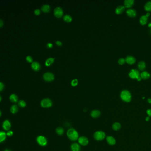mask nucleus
I'll return each mask as SVG.
<instances>
[{"label": "nucleus", "mask_w": 151, "mask_h": 151, "mask_svg": "<svg viewBox=\"0 0 151 151\" xmlns=\"http://www.w3.org/2000/svg\"><path fill=\"white\" fill-rule=\"evenodd\" d=\"M50 9V6L48 4H44L41 7V10L43 12L47 13L48 12Z\"/></svg>", "instance_id": "nucleus-25"}, {"label": "nucleus", "mask_w": 151, "mask_h": 151, "mask_svg": "<svg viewBox=\"0 0 151 151\" xmlns=\"http://www.w3.org/2000/svg\"><path fill=\"white\" fill-rule=\"evenodd\" d=\"M146 16H147V17H148V16H150V13H149V12H148L147 13H146Z\"/></svg>", "instance_id": "nucleus-44"}, {"label": "nucleus", "mask_w": 151, "mask_h": 151, "mask_svg": "<svg viewBox=\"0 0 151 151\" xmlns=\"http://www.w3.org/2000/svg\"><path fill=\"white\" fill-rule=\"evenodd\" d=\"M140 75L139 71L136 69H132L129 73V76L131 78L136 79L138 81L141 80V77Z\"/></svg>", "instance_id": "nucleus-4"}, {"label": "nucleus", "mask_w": 151, "mask_h": 151, "mask_svg": "<svg viewBox=\"0 0 151 151\" xmlns=\"http://www.w3.org/2000/svg\"><path fill=\"white\" fill-rule=\"evenodd\" d=\"M2 127L4 130H6V131H9L11 127V123L8 120H5L3 123Z\"/></svg>", "instance_id": "nucleus-12"}, {"label": "nucleus", "mask_w": 151, "mask_h": 151, "mask_svg": "<svg viewBox=\"0 0 151 151\" xmlns=\"http://www.w3.org/2000/svg\"><path fill=\"white\" fill-rule=\"evenodd\" d=\"M67 135L68 137L72 141H75L79 138V135L77 131L73 128H71L68 130Z\"/></svg>", "instance_id": "nucleus-1"}, {"label": "nucleus", "mask_w": 151, "mask_h": 151, "mask_svg": "<svg viewBox=\"0 0 151 151\" xmlns=\"http://www.w3.org/2000/svg\"><path fill=\"white\" fill-rule=\"evenodd\" d=\"M148 17L146 15L142 16L140 19V22L142 25H145L146 24L148 21Z\"/></svg>", "instance_id": "nucleus-19"}, {"label": "nucleus", "mask_w": 151, "mask_h": 151, "mask_svg": "<svg viewBox=\"0 0 151 151\" xmlns=\"http://www.w3.org/2000/svg\"><path fill=\"white\" fill-rule=\"evenodd\" d=\"M10 99L13 102H16L18 101V97L15 94H12L10 96Z\"/></svg>", "instance_id": "nucleus-27"}, {"label": "nucleus", "mask_w": 151, "mask_h": 151, "mask_svg": "<svg viewBox=\"0 0 151 151\" xmlns=\"http://www.w3.org/2000/svg\"><path fill=\"white\" fill-rule=\"evenodd\" d=\"M125 62L129 64H133L136 62L135 58L131 55L127 56L125 58Z\"/></svg>", "instance_id": "nucleus-13"}, {"label": "nucleus", "mask_w": 151, "mask_h": 151, "mask_svg": "<svg viewBox=\"0 0 151 151\" xmlns=\"http://www.w3.org/2000/svg\"><path fill=\"white\" fill-rule=\"evenodd\" d=\"M54 58H49L46 60L45 65L47 66H50L54 62Z\"/></svg>", "instance_id": "nucleus-29"}, {"label": "nucleus", "mask_w": 151, "mask_h": 151, "mask_svg": "<svg viewBox=\"0 0 151 151\" xmlns=\"http://www.w3.org/2000/svg\"><path fill=\"white\" fill-rule=\"evenodd\" d=\"M138 67L139 69L141 71H143L145 69L146 67V64L145 62L142 61L139 62L138 64Z\"/></svg>", "instance_id": "nucleus-24"}, {"label": "nucleus", "mask_w": 151, "mask_h": 151, "mask_svg": "<svg viewBox=\"0 0 151 151\" xmlns=\"http://www.w3.org/2000/svg\"><path fill=\"white\" fill-rule=\"evenodd\" d=\"M126 13L131 17H134L136 15V12L134 9H129L126 11Z\"/></svg>", "instance_id": "nucleus-14"}, {"label": "nucleus", "mask_w": 151, "mask_h": 151, "mask_svg": "<svg viewBox=\"0 0 151 151\" xmlns=\"http://www.w3.org/2000/svg\"><path fill=\"white\" fill-rule=\"evenodd\" d=\"M18 106L21 108H24L26 106V102L24 100H20L18 102Z\"/></svg>", "instance_id": "nucleus-31"}, {"label": "nucleus", "mask_w": 151, "mask_h": 151, "mask_svg": "<svg viewBox=\"0 0 151 151\" xmlns=\"http://www.w3.org/2000/svg\"><path fill=\"white\" fill-rule=\"evenodd\" d=\"M43 78L45 81H51L54 79V76L51 72H46L44 74Z\"/></svg>", "instance_id": "nucleus-7"}, {"label": "nucleus", "mask_w": 151, "mask_h": 151, "mask_svg": "<svg viewBox=\"0 0 151 151\" xmlns=\"http://www.w3.org/2000/svg\"><path fill=\"white\" fill-rule=\"evenodd\" d=\"M10 110L13 114H15L18 111V107L16 105H14L11 107Z\"/></svg>", "instance_id": "nucleus-23"}, {"label": "nucleus", "mask_w": 151, "mask_h": 151, "mask_svg": "<svg viewBox=\"0 0 151 151\" xmlns=\"http://www.w3.org/2000/svg\"><path fill=\"white\" fill-rule=\"evenodd\" d=\"M63 19L65 21L69 22H71L72 20V17L70 15L67 14V15H65L63 17Z\"/></svg>", "instance_id": "nucleus-30"}, {"label": "nucleus", "mask_w": 151, "mask_h": 151, "mask_svg": "<svg viewBox=\"0 0 151 151\" xmlns=\"http://www.w3.org/2000/svg\"><path fill=\"white\" fill-rule=\"evenodd\" d=\"M78 141L79 144L83 146H86L89 144L88 139L84 136H81L78 139Z\"/></svg>", "instance_id": "nucleus-8"}, {"label": "nucleus", "mask_w": 151, "mask_h": 151, "mask_svg": "<svg viewBox=\"0 0 151 151\" xmlns=\"http://www.w3.org/2000/svg\"><path fill=\"white\" fill-rule=\"evenodd\" d=\"M4 89V84L2 82L0 83V91H2Z\"/></svg>", "instance_id": "nucleus-38"}, {"label": "nucleus", "mask_w": 151, "mask_h": 151, "mask_svg": "<svg viewBox=\"0 0 151 151\" xmlns=\"http://www.w3.org/2000/svg\"><path fill=\"white\" fill-rule=\"evenodd\" d=\"M149 120H150V117H149L148 116V117H146V118H145V121H146L148 122Z\"/></svg>", "instance_id": "nucleus-42"}, {"label": "nucleus", "mask_w": 151, "mask_h": 151, "mask_svg": "<svg viewBox=\"0 0 151 151\" xmlns=\"http://www.w3.org/2000/svg\"><path fill=\"white\" fill-rule=\"evenodd\" d=\"M64 129L61 127H58L56 129V132L58 135H62L64 133Z\"/></svg>", "instance_id": "nucleus-28"}, {"label": "nucleus", "mask_w": 151, "mask_h": 151, "mask_svg": "<svg viewBox=\"0 0 151 151\" xmlns=\"http://www.w3.org/2000/svg\"><path fill=\"white\" fill-rule=\"evenodd\" d=\"M146 113L148 114V116L151 117V109H148L146 111Z\"/></svg>", "instance_id": "nucleus-36"}, {"label": "nucleus", "mask_w": 151, "mask_h": 151, "mask_svg": "<svg viewBox=\"0 0 151 151\" xmlns=\"http://www.w3.org/2000/svg\"><path fill=\"white\" fill-rule=\"evenodd\" d=\"M34 13H35V14L38 15H39L40 13V11L39 9H36V10H35Z\"/></svg>", "instance_id": "nucleus-37"}, {"label": "nucleus", "mask_w": 151, "mask_h": 151, "mask_svg": "<svg viewBox=\"0 0 151 151\" xmlns=\"http://www.w3.org/2000/svg\"><path fill=\"white\" fill-rule=\"evenodd\" d=\"M40 104L43 108H48L52 106V102L51 100L49 98H44L41 101Z\"/></svg>", "instance_id": "nucleus-5"}, {"label": "nucleus", "mask_w": 151, "mask_h": 151, "mask_svg": "<svg viewBox=\"0 0 151 151\" xmlns=\"http://www.w3.org/2000/svg\"><path fill=\"white\" fill-rule=\"evenodd\" d=\"M56 44L57 45H58V46H61V45L62 44V42H61V41H57L56 42Z\"/></svg>", "instance_id": "nucleus-39"}, {"label": "nucleus", "mask_w": 151, "mask_h": 151, "mask_svg": "<svg viewBox=\"0 0 151 151\" xmlns=\"http://www.w3.org/2000/svg\"><path fill=\"white\" fill-rule=\"evenodd\" d=\"M71 85L73 86H76L78 84L77 79H73V80H72V81H71Z\"/></svg>", "instance_id": "nucleus-33"}, {"label": "nucleus", "mask_w": 151, "mask_h": 151, "mask_svg": "<svg viewBox=\"0 0 151 151\" xmlns=\"http://www.w3.org/2000/svg\"><path fill=\"white\" fill-rule=\"evenodd\" d=\"M71 151H80V146L77 143H73L71 145Z\"/></svg>", "instance_id": "nucleus-16"}, {"label": "nucleus", "mask_w": 151, "mask_h": 151, "mask_svg": "<svg viewBox=\"0 0 151 151\" xmlns=\"http://www.w3.org/2000/svg\"><path fill=\"white\" fill-rule=\"evenodd\" d=\"M54 13L55 16L57 17H60L63 15V10L60 7L55 8L54 10Z\"/></svg>", "instance_id": "nucleus-10"}, {"label": "nucleus", "mask_w": 151, "mask_h": 151, "mask_svg": "<svg viewBox=\"0 0 151 151\" xmlns=\"http://www.w3.org/2000/svg\"><path fill=\"white\" fill-rule=\"evenodd\" d=\"M148 26L149 27H151V22L149 24H148Z\"/></svg>", "instance_id": "nucleus-45"}, {"label": "nucleus", "mask_w": 151, "mask_h": 151, "mask_svg": "<svg viewBox=\"0 0 151 151\" xmlns=\"http://www.w3.org/2000/svg\"><path fill=\"white\" fill-rule=\"evenodd\" d=\"M31 66L32 69L35 71H38L40 68V65L37 62H33Z\"/></svg>", "instance_id": "nucleus-20"}, {"label": "nucleus", "mask_w": 151, "mask_h": 151, "mask_svg": "<svg viewBox=\"0 0 151 151\" xmlns=\"http://www.w3.org/2000/svg\"><path fill=\"white\" fill-rule=\"evenodd\" d=\"M3 21L2 20V19H0V27H2V26L3 25Z\"/></svg>", "instance_id": "nucleus-41"}, {"label": "nucleus", "mask_w": 151, "mask_h": 151, "mask_svg": "<svg viewBox=\"0 0 151 151\" xmlns=\"http://www.w3.org/2000/svg\"><path fill=\"white\" fill-rule=\"evenodd\" d=\"M52 44L51 43H48V44H47V46L48 47V48H52Z\"/></svg>", "instance_id": "nucleus-40"}, {"label": "nucleus", "mask_w": 151, "mask_h": 151, "mask_svg": "<svg viewBox=\"0 0 151 151\" xmlns=\"http://www.w3.org/2000/svg\"><path fill=\"white\" fill-rule=\"evenodd\" d=\"M121 124L118 122H114L112 126V129L115 131H119V130L121 128Z\"/></svg>", "instance_id": "nucleus-17"}, {"label": "nucleus", "mask_w": 151, "mask_h": 151, "mask_svg": "<svg viewBox=\"0 0 151 151\" xmlns=\"http://www.w3.org/2000/svg\"><path fill=\"white\" fill-rule=\"evenodd\" d=\"M4 151H11V150H9V149H5V150Z\"/></svg>", "instance_id": "nucleus-46"}, {"label": "nucleus", "mask_w": 151, "mask_h": 151, "mask_svg": "<svg viewBox=\"0 0 151 151\" xmlns=\"http://www.w3.org/2000/svg\"><path fill=\"white\" fill-rule=\"evenodd\" d=\"M120 97L123 101L127 103L130 102L132 99L131 94L127 90H122L120 93Z\"/></svg>", "instance_id": "nucleus-2"}, {"label": "nucleus", "mask_w": 151, "mask_h": 151, "mask_svg": "<svg viewBox=\"0 0 151 151\" xmlns=\"http://www.w3.org/2000/svg\"><path fill=\"white\" fill-rule=\"evenodd\" d=\"M148 103L151 104V98H148Z\"/></svg>", "instance_id": "nucleus-43"}, {"label": "nucleus", "mask_w": 151, "mask_h": 151, "mask_svg": "<svg viewBox=\"0 0 151 151\" xmlns=\"http://www.w3.org/2000/svg\"><path fill=\"white\" fill-rule=\"evenodd\" d=\"M7 134L4 131L0 132V142L2 143L6 139Z\"/></svg>", "instance_id": "nucleus-22"}, {"label": "nucleus", "mask_w": 151, "mask_h": 151, "mask_svg": "<svg viewBox=\"0 0 151 151\" xmlns=\"http://www.w3.org/2000/svg\"><path fill=\"white\" fill-rule=\"evenodd\" d=\"M101 112H100V111L97 109L92 110L90 113V115L91 116V117L94 119L98 118L100 116H101Z\"/></svg>", "instance_id": "nucleus-11"}, {"label": "nucleus", "mask_w": 151, "mask_h": 151, "mask_svg": "<svg viewBox=\"0 0 151 151\" xmlns=\"http://www.w3.org/2000/svg\"><path fill=\"white\" fill-rule=\"evenodd\" d=\"M141 78L142 79H148L150 77V74L147 72V71H143L141 74Z\"/></svg>", "instance_id": "nucleus-21"}, {"label": "nucleus", "mask_w": 151, "mask_h": 151, "mask_svg": "<svg viewBox=\"0 0 151 151\" xmlns=\"http://www.w3.org/2000/svg\"><path fill=\"white\" fill-rule=\"evenodd\" d=\"M144 8L147 12L151 11V1H149L146 3L144 6Z\"/></svg>", "instance_id": "nucleus-26"}, {"label": "nucleus", "mask_w": 151, "mask_h": 151, "mask_svg": "<svg viewBox=\"0 0 151 151\" xmlns=\"http://www.w3.org/2000/svg\"><path fill=\"white\" fill-rule=\"evenodd\" d=\"M26 58L27 61H28V62H29L31 63V62H32V58L31 56H29V55L27 56L26 57Z\"/></svg>", "instance_id": "nucleus-35"}, {"label": "nucleus", "mask_w": 151, "mask_h": 151, "mask_svg": "<svg viewBox=\"0 0 151 151\" xmlns=\"http://www.w3.org/2000/svg\"><path fill=\"white\" fill-rule=\"evenodd\" d=\"M106 137V133L101 130L97 131L93 134L94 139L97 141H101L103 140Z\"/></svg>", "instance_id": "nucleus-3"}, {"label": "nucleus", "mask_w": 151, "mask_h": 151, "mask_svg": "<svg viewBox=\"0 0 151 151\" xmlns=\"http://www.w3.org/2000/svg\"><path fill=\"white\" fill-rule=\"evenodd\" d=\"M125 7L124 5H119L115 9V13L117 14H121L125 11Z\"/></svg>", "instance_id": "nucleus-18"}, {"label": "nucleus", "mask_w": 151, "mask_h": 151, "mask_svg": "<svg viewBox=\"0 0 151 151\" xmlns=\"http://www.w3.org/2000/svg\"><path fill=\"white\" fill-rule=\"evenodd\" d=\"M134 3V0H125L124 1V6L126 8H131Z\"/></svg>", "instance_id": "nucleus-15"}, {"label": "nucleus", "mask_w": 151, "mask_h": 151, "mask_svg": "<svg viewBox=\"0 0 151 151\" xmlns=\"http://www.w3.org/2000/svg\"><path fill=\"white\" fill-rule=\"evenodd\" d=\"M150 32H151V30H150Z\"/></svg>", "instance_id": "nucleus-47"}, {"label": "nucleus", "mask_w": 151, "mask_h": 151, "mask_svg": "<svg viewBox=\"0 0 151 151\" xmlns=\"http://www.w3.org/2000/svg\"><path fill=\"white\" fill-rule=\"evenodd\" d=\"M107 143L111 146H113L116 144V140L115 138L111 136H108L106 137Z\"/></svg>", "instance_id": "nucleus-9"}, {"label": "nucleus", "mask_w": 151, "mask_h": 151, "mask_svg": "<svg viewBox=\"0 0 151 151\" xmlns=\"http://www.w3.org/2000/svg\"><path fill=\"white\" fill-rule=\"evenodd\" d=\"M125 59L123 58H120L118 61V63L120 65H123L124 64H125Z\"/></svg>", "instance_id": "nucleus-32"}, {"label": "nucleus", "mask_w": 151, "mask_h": 151, "mask_svg": "<svg viewBox=\"0 0 151 151\" xmlns=\"http://www.w3.org/2000/svg\"><path fill=\"white\" fill-rule=\"evenodd\" d=\"M6 134L7 136L10 137V136H12L13 135V132L12 131H11V130H9L7 132Z\"/></svg>", "instance_id": "nucleus-34"}, {"label": "nucleus", "mask_w": 151, "mask_h": 151, "mask_svg": "<svg viewBox=\"0 0 151 151\" xmlns=\"http://www.w3.org/2000/svg\"><path fill=\"white\" fill-rule=\"evenodd\" d=\"M36 141L39 145L41 146H45L48 143L47 139L43 136H38L36 138Z\"/></svg>", "instance_id": "nucleus-6"}]
</instances>
